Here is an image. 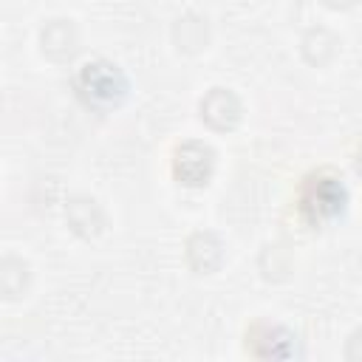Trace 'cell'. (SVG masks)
<instances>
[{
	"mask_svg": "<svg viewBox=\"0 0 362 362\" xmlns=\"http://www.w3.org/2000/svg\"><path fill=\"white\" fill-rule=\"evenodd\" d=\"M303 212L311 221H328L342 212L345 206V187L334 175H317L303 189Z\"/></svg>",
	"mask_w": 362,
	"mask_h": 362,
	"instance_id": "obj_2",
	"label": "cell"
},
{
	"mask_svg": "<svg viewBox=\"0 0 362 362\" xmlns=\"http://www.w3.org/2000/svg\"><path fill=\"white\" fill-rule=\"evenodd\" d=\"M79 90H82V96L88 102L110 105V102L124 96V76L119 74L116 65L96 59V62L82 65V71H79Z\"/></svg>",
	"mask_w": 362,
	"mask_h": 362,
	"instance_id": "obj_1",
	"label": "cell"
},
{
	"mask_svg": "<svg viewBox=\"0 0 362 362\" xmlns=\"http://www.w3.org/2000/svg\"><path fill=\"white\" fill-rule=\"evenodd\" d=\"M212 167V153L201 144H187L178 153V178H184L187 184H201L209 175Z\"/></svg>",
	"mask_w": 362,
	"mask_h": 362,
	"instance_id": "obj_3",
	"label": "cell"
},
{
	"mask_svg": "<svg viewBox=\"0 0 362 362\" xmlns=\"http://www.w3.org/2000/svg\"><path fill=\"white\" fill-rule=\"evenodd\" d=\"M359 167H362V161H359Z\"/></svg>",
	"mask_w": 362,
	"mask_h": 362,
	"instance_id": "obj_4",
	"label": "cell"
}]
</instances>
